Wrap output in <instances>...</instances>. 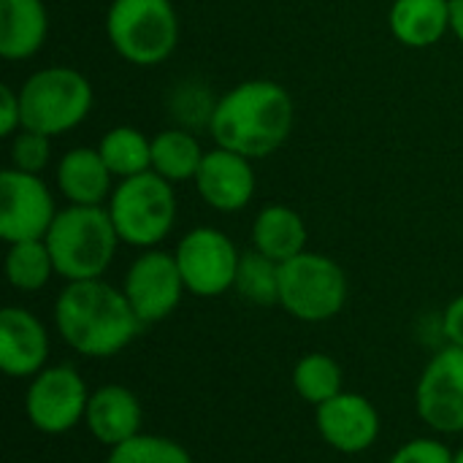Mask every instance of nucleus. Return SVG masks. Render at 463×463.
Instances as JSON below:
<instances>
[{"instance_id": "1", "label": "nucleus", "mask_w": 463, "mask_h": 463, "mask_svg": "<svg viewBox=\"0 0 463 463\" xmlns=\"http://www.w3.org/2000/svg\"><path fill=\"white\" fill-rule=\"evenodd\" d=\"M54 326L62 342L84 358H114L141 331L125 290L103 279L68 282L54 301Z\"/></svg>"}, {"instance_id": "2", "label": "nucleus", "mask_w": 463, "mask_h": 463, "mask_svg": "<svg viewBox=\"0 0 463 463\" xmlns=\"http://www.w3.org/2000/svg\"><path fill=\"white\" fill-rule=\"evenodd\" d=\"M293 117V98L282 84L252 79L241 81L214 103L209 133L217 146L255 160L269 157L288 141Z\"/></svg>"}, {"instance_id": "3", "label": "nucleus", "mask_w": 463, "mask_h": 463, "mask_svg": "<svg viewBox=\"0 0 463 463\" xmlns=\"http://www.w3.org/2000/svg\"><path fill=\"white\" fill-rule=\"evenodd\" d=\"M46 247L52 252L57 277L68 282L100 279L111 266L119 244V233L109 209L103 206H76L57 212Z\"/></svg>"}, {"instance_id": "4", "label": "nucleus", "mask_w": 463, "mask_h": 463, "mask_svg": "<svg viewBox=\"0 0 463 463\" xmlns=\"http://www.w3.org/2000/svg\"><path fill=\"white\" fill-rule=\"evenodd\" d=\"M22 128L62 136L73 130L92 109V84L76 68L54 65L35 71L19 90Z\"/></svg>"}, {"instance_id": "5", "label": "nucleus", "mask_w": 463, "mask_h": 463, "mask_svg": "<svg viewBox=\"0 0 463 463\" xmlns=\"http://www.w3.org/2000/svg\"><path fill=\"white\" fill-rule=\"evenodd\" d=\"M109 214L119 241L141 250L157 247L176 222L174 184L155 171L122 179L109 198Z\"/></svg>"}, {"instance_id": "6", "label": "nucleus", "mask_w": 463, "mask_h": 463, "mask_svg": "<svg viewBox=\"0 0 463 463\" xmlns=\"http://www.w3.org/2000/svg\"><path fill=\"white\" fill-rule=\"evenodd\" d=\"M106 33L117 54L133 65H160L179 41V19L171 0H114Z\"/></svg>"}, {"instance_id": "7", "label": "nucleus", "mask_w": 463, "mask_h": 463, "mask_svg": "<svg viewBox=\"0 0 463 463\" xmlns=\"http://www.w3.org/2000/svg\"><path fill=\"white\" fill-rule=\"evenodd\" d=\"M347 304L345 269L320 255L301 252L279 263V307L301 323H326Z\"/></svg>"}, {"instance_id": "8", "label": "nucleus", "mask_w": 463, "mask_h": 463, "mask_svg": "<svg viewBox=\"0 0 463 463\" xmlns=\"http://www.w3.org/2000/svg\"><path fill=\"white\" fill-rule=\"evenodd\" d=\"M90 391L73 366H46L30 377L24 412L35 431L57 437L84 423Z\"/></svg>"}, {"instance_id": "9", "label": "nucleus", "mask_w": 463, "mask_h": 463, "mask_svg": "<svg viewBox=\"0 0 463 463\" xmlns=\"http://www.w3.org/2000/svg\"><path fill=\"white\" fill-rule=\"evenodd\" d=\"M187 293L198 298H217L236 285L239 274V250L217 228L190 231L174 252Z\"/></svg>"}, {"instance_id": "10", "label": "nucleus", "mask_w": 463, "mask_h": 463, "mask_svg": "<svg viewBox=\"0 0 463 463\" xmlns=\"http://www.w3.org/2000/svg\"><path fill=\"white\" fill-rule=\"evenodd\" d=\"M54 217V198L38 174L19 168L0 174V236L8 244L46 239Z\"/></svg>"}, {"instance_id": "11", "label": "nucleus", "mask_w": 463, "mask_h": 463, "mask_svg": "<svg viewBox=\"0 0 463 463\" xmlns=\"http://www.w3.org/2000/svg\"><path fill=\"white\" fill-rule=\"evenodd\" d=\"M420 420L437 434L463 431V347H442L423 369L415 391Z\"/></svg>"}, {"instance_id": "12", "label": "nucleus", "mask_w": 463, "mask_h": 463, "mask_svg": "<svg viewBox=\"0 0 463 463\" xmlns=\"http://www.w3.org/2000/svg\"><path fill=\"white\" fill-rule=\"evenodd\" d=\"M122 290L144 326L165 320L187 293L176 258L163 250L141 252L130 263Z\"/></svg>"}, {"instance_id": "13", "label": "nucleus", "mask_w": 463, "mask_h": 463, "mask_svg": "<svg viewBox=\"0 0 463 463\" xmlns=\"http://www.w3.org/2000/svg\"><path fill=\"white\" fill-rule=\"evenodd\" d=\"M315 426L328 448L345 456L366 453L380 437V412L374 404L353 391L315 407Z\"/></svg>"}, {"instance_id": "14", "label": "nucleus", "mask_w": 463, "mask_h": 463, "mask_svg": "<svg viewBox=\"0 0 463 463\" xmlns=\"http://www.w3.org/2000/svg\"><path fill=\"white\" fill-rule=\"evenodd\" d=\"M195 187L201 198L217 212H239L255 195V171L250 157L231 149H212L195 174Z\"/></svg>"}, {"instance_id": "15", "label": "nucleus", "mask_w": 463, "mask_h": 463, "mask_svg": "<svg viewBox=\"0 0 463 463\" xmlns=\"http://www.w3.org/2000/svg\"><path fill=\"white\" fill-rule=\"evenodd\" d=\"M46 361L49 334L43 323L22 307H5L0 312V369L8 377L27 380L43 372Z\"/></svg>"}, {"instance_id": "16", "label": "nucleus", "mask_w": 463, "mask_h": 463, "mask_svg": "<svg viewBox=\"0 0 463 463\" xmlns=\"http://www.w3.org/2000/svg\"><path fill=\"white\" fill-rule=\"evenodd\" d=\"M144 423V410L138 396L125 385H103L90 393L84 426L109 450L138 437Z\"/></svg>"}, {"instance_id": "17", "label": "nucleus", "mask_w": 463, "mask_h": 463, "mask_svg": "<svg viewBox=\"0 0 463 463\" xmlns=\"http://www.w3.org/2000/svg\"><path fill=\"white\" fill-rule=\"evenodd\" d=\"M111 171L98 149L76 146L57 165V187L76 206H100L111 193Z\"/></svg>"}, {"instance_id": "18", "label": "nucleus", "mask_w": 463, "mask_h": 463, "mask_svg": "<svg viewBox=\"0 0 463 463\" xmlns=\"http://www.w3.org/2000/svg\"><path fill=\"white\" fill-rule=\"evenodd\" d=\"M49 33L41 0H0V54L5 60L33 57Z\"/></svg>"}, {"instance_id": "19", "label": "nucleus", "mask_w": 463, "mask_h": 463, "mask_svg": "<svg viewBox=\"0 0 463 463\" xmlns=\"http://www.w3.org/2000/svg\"><path fill=\"white\" fill-rule=\"evenodd\" d=\"M388 22L391 33L404 46H434L450 30V0H396Z\"/></svg>"}, {"instance_id": "20", "label": "nucleus", "mask_w": 463, "mask_h": 463, "mask_svg": "<svg viewBox=\"0 0 463 463\" xmlns=\"http://www.w3.org/2000/svg\"><path fill=\"white\" fill-rule=\"evenodd\" d=\"M252 250L266 258L285 263L301 252H307V225L304 217L282 203L266 206L252 222Z\"/></svg>"}, {"instance_id": "21", "label": "nucleus", "mask_w": 463, "mask_h": 463, "mask_svg": "<svg viewBox=\"0 0 463 463\" xmlns=\"http://www.w3.org/2000/svg\"><path fill=\"white\" fill-rule=\"evenodd\" d=\"M203 155L198 138L187 130H163L152 138V171L171 184L195 179Z\"/></svg>"}, {"instance_id": "22", "label": "nucleus", "mask_w": 463, "mask_h": 463, "mask_svg": "<svg viewBox=\"0 0 463 463\" xmlns=\"http://www.w3.org/2000/svg\"><path fill=\"white\" fill-rule=\"evenodd\" d=\"M98 152L109 165V171L119 179H130L136 174L152 171V141L136 128L119 125L109 130L100 138Z\"/></svg>"}, {"instance_id": "23", "label": "nucleus", "mask_w": 463, "mask_h": 463, "mask_svg": "<svg viewBox=\"0 0 463 463\" xmlns=\"http://www.w3.org/2000/svg\"><path fill=\"white\" fill-rule=\"evenodd\" d=\"M54 274H57V269H54L52 252L43 239L8 244L5 277H8L11 288H16L22 293H38L49 285V279Z\"/></svg>"}, {"instance_id": "24", "label": "nucleus", "mask_w": 463, "mask_h": 463, "mask_svg": "<svg viewBox=\"0 0 463 463\" xmlns=\"http://www.w3.org/2000/svg\"><path fill=\"white\" fill-rule=\"evenodd\" d=\"M342 383L345 372L328 353H307L293 366V388L312 407H320L323 402L339 396L345 391Z\"/></svg>"}, {"instance_id": "25", "label": "nucleus", "mask_w": 463, "mask_h": 463, "mask_svg": "<svg viewBox=\"0 0 463 463\" xmlns=\"http://www.w3.org/2000/svg\"><path fill=\"white\" fill-rule=\"evenodd\" d=\"M241 298L258 307H271L279 304V263L266 258L258 250H250L239 260V274L236 285Z\"/></svg>"}, {"instance_id": "26", "label": "nucleus", "mask_w": 463, "mask_h": 463, "mask_svg": "<svg viewBox=\"0 0 463 463\" xmlns=\"http://www.w3.org/2000/svg\"><path fill=\"white\" fill-rule=\"evenodd\" d=\"M106 463H193V456L176 439L160 434H138L111 448Z\"/></svg>"}, {"instance_id": "27", "label": "nucleus", "mask_w": 463, "mask_h": 463, "mask_svg": "<svg viewBox=\"0 0 463 463\" xmlns=\"http://www.w3.org/2000/svg\"><path fill=\"white\" fill-rule=\"evenodd\" d=\"M11 163L24 174H41L49 163V136L22 128L11 144Z\"/></svg>"}, {"instance_id": "28", "label": "nucleus", "mask_w": 463, "mask_h": 463, "mask_svg": "<svg viewBox=\"0 0 463 463\" xmlns=\"http://www.w3.org/2000/svg\"><path fill=\"white\" fill-rule=\"evenodd\" d=\"M453 458L456 453L445 442L434 437H418L404 442L388 463H453Z\"/></svg>"}, {"instance_id": "29", "label": "nucleus", "mask_w": 463, "mask_h": 463, "mask_svg": "<svg viewBox=\"0 0 463 463\" xmlns=\"http://www.w3.org/2000/svg\"><path fill=\"white\" fill-rule=\"evenodd\" d=\"M19 128H22L19 92H14L11 84H0V136H16Z\"/></svg>"}, {"instance_id": "30", "label": "nucleus", "mask_w": 463, "mask_h": 463, "mask_svg": "<svg viewBox=\"0 0 463 463\" xmlns=\"http://www.w3.org/2000/svg\"><path fill=\"white\" fill-rule=\"evenodd\" d=\"M442 334H445L448 345L463 347V293L448 304V309L442 315Z\"/></svg>"}, {"instance_id": "31", "label": "nucleus", "mask_w": 463, "mask_h": 463, "mask_svg": "<svg viewBox=\"0 0 463 463\" xmlns=\"http://www.w3.org/2000/svg\"><path fill=\"white\" fill-rule=\"evenodd\" d=\"M450 30L463 43V0H450Z\"/></svg>"}, {"instance_id": "32", "label": "nucleus", "mask_w": 463, "mask_h": 463, "mask_svg": "<svg viewBox=\"0 0 463 463\" xmlns=\"http://www.w3.org/2000/svg\"><path fill=\"white\" fill-rule=\"evenodd\" d=\"M453 463H463V448L456 453V458H453Z\"/></svg>"}]
</instances>
